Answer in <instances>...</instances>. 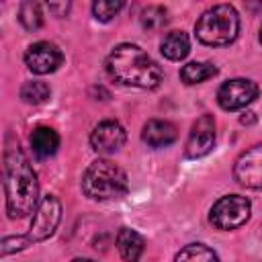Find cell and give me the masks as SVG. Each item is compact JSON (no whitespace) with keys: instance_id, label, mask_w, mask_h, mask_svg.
<instances>
[{"instance_id":"obj_15","label":"cell","mask_w":262,"mask_h":262,"mask_svg":"<svg viewBox=\"0 0 262 262\" xmlns=\"http://www.w3.org/2000/svg\"><path fill=\"white\" fill-rule=\"evenodd\" d=\"M160 51L164 57L172 59V61H178V59H184L190 51V41H188V35L184 31H170L164 35L162 43H160Z\"/></svg>"},{"instance_id":"obj_3","label":"cell","mask_w":262,"mask_h":262,"mask_svg":"<svg viewBox=\"0 0 262 262\" xmlns=\"http://www.w3.org/2000/svg\"><path fill=\"white\" fill-rule=\"evenodd\" d=\"M129 188L127 174L108 160L92 162L82 176V190L94 201L121 199Z\"/></svg>"},{"instance_id":"obj_6","label":"cell","mask_w":262,"mask_h":262,"mask_svg":"<svg viewBox=\"0 0 262 262\" xmlns=\"http://www.w3.org/2000/svg\"><path fill=\"white\" fill-rule=\"evenodd\" d=\"M59 219H61V203L53 194L43 196L35 209L33 221H31V227L27 233L29 242L37 244V242H43L49 235H53L55 227L59 225Z\"/></svg>"},{"instance_id":"obj_25","label":"cell","mask_w":262,"mask_h":262,"mask_svg":"<svg viewBox=\"0 0 262 262\" xmlns=\"http://www.w3.org/2000/svg\"><path fill=\"white\" fill-rule=\"evenodd\" d=\"M260 41H262V27H260Z\"/></svg>"},{"instance_id":"obj_14","label":"cell","mask_w":262,"mask_h":262,"mask_svg":"<svg viewBox=\"0 0 262 262\" xmlns=\"http://www.w3.org/2000/svg\"><path fill=\"white\" fill-rule=\"evenodd\" d=\"M31 147L33 151L39 156V158H49L57 151L59 147V135L55 129L51 127H35L33 133H31Z\"/></svg>"},{"instance_id":"obj_17","label":"cell","mask_w":262,"mask_h":262,"mask_svg":"<svg viewBox=\"0 0 262 262\" xmlns=\"http://www.w3.org/2000/svg\"><path fill=\"white\" fill-rule=\"evenodd\" d=\"M174 262H219V256L203 244H188L176 254Z\"/></svg>"},{"instance_id":"obj_4","label":"cell","mask_w":262,"mask_h":262,"mask_svg":"<svg viewBox=\"0 0 262 262\" xmlns=\"http://www.w3.org/2000/svg\"><path fill=\"white\" fill-rule=\"evenodd\" d=\"M194 33L196 39L205 45H213V47L227 45L239 33V16L235 8L229 4L211 6L199 16L194 25Z\"/></svg>"},{"instance_id":"obj_5","label":"cell","mask_w":262,"mask_h":262,"mask_svg":"<svg viewBox=\"0 0 262 262\" xmlns=\"http://www.w3.org/2000/svg\"><path fill=\"white\" fill-rule=\"evenodd\" d=\"M250 211H252V205H250V201L246 196H242V194H225L211 207L209 221L217 229L229 231V229H235V227L244 225L250 219Z\"/></svg>"},{"instance_id":"obj_12","label":"cell","mask_w":262,"mask_h":262,"mask_svg":"<svg viewBox=\"0 0 262 262\" xmlns=\"http://www.w3.org/2000/svg\"><path fill=\"white\" fill-rule=\"evenodd\" d=\"M178 137V131L176 127L170 123V121H162V119H151L143 125V131H141V139L151 145V147H164V145H170L174 143Z\"/></svg>"},{"instance_id":"obj_24","label":"cell","mask_w":262,"mask_h":262,"mask_svg":"<svg viewBox=\"0 0 262 262\" xmlns=\"http://www.w3.org/2000/svg\"><path fill=\"white\" fill-rule=\"evenodd\" d=\"M72 262H94V260H90V258H74Z\"/></svg>"},{"instance_id":"obj_7","label":"cell","mask_w":262,"mask_h":262,"mask_svg":"<svg viewBox=\"0 0 262 262\" xmlns=\"http://www.w3.org/2000/svg\"><path fill=\"white\" fill-rule=\"evenodd\" d=\"M258 96V84L248 78H233L221 84L217 90V102L225 111H237L254 102Z\"/></svg>"},{"instance_id":"obj_21","label":"cell","mask_w":262,"mask_h":262,"mask_svg":"<svg viewBox=\"0 0 262 262\" xmlns=\"http://www.w3.org/2000/svg\"><path fill=\"white\" fill-rule=\"evenodd\" d=\"M123 6H125V4H123L121 0H98V2L92 4V12H94V18H96V20L106 23V20H111Z\"/></svg>"},{"instance_id":"obj_10","label":"cell","mask_w":262,"mask_h":262,"mask_svg":"<svg viewBox=\"0 0 262 262\" xmlns=\"http://www.w3.org/2000/svg\"><path fill=\"white\" fill-rule=\"evenodd\" d=\"M127 133L119 121H100L90 133V145L98 154H115L125 145Z\"/></svg>"},{"instance_id":"obj_16","label":"cell","mask_w":262,"mask_h":262,"mask_svg":"<svg viewBox=\"0 0 262 262\" xmlns=\"http://www.w3.org/2000/svg\"><path fill=\"white\" fill-rule=\"evenodd\" d=\"M213 76H217V68L209 61H190L180 70V80L184 84H199Z\"/></svg>"},{"instance_id":"obj_20","label":"cell","mask_w":262,"mask_h":262,"mask_svg":"<svg viewBox=\"0 0 262 262\" xmlns=\"http://www.w3.org/2000/svg\"><path fill=\"white\" fill-rule=\"evenodd\" d=\"M166 23H168V12L162 6H147L141 12V25L147 31H156V29L164 27Z\"/></svg>"},{"instance_id":"obj_18","label":"cell","mask_w":262,"mask_h":262,"mask_svg":"<svg viewBox=\"0 0 262 262\" xmlns=\"http://www.w3.org/2000/svg\"><path fill=\"white\" fill-rule=\"evenodd\" d=\"M18 20L27 31H37L43 25V12L39 2H23L18 10Z\"/></svg>"},{"instance_id":"obj_22","label":"cell","mask_w":262,"mask_h":262,"mask_svg":"<svg viewBox=\"0 0 262 262\" xmlns=\"http://www.w3.org/2000/svg\"><path fill=\"white\" fill-rule=\"evenodd\" d=\"M27 246H31L27 235H6L2 239V254L6 256V254H12V252H20Z\"/></svg>"},{"instance_id":"obj_23","label":"cell","mask_w":262,"mask_h":262,"mask_svg":"<svg viewBox=\"0 0 262 262\" xmlns=\"http://www.w3.org/2000/svg\"><path fill=\"white\" fill-rule=\"evenodd\" d=\"M68 6H70V4H49V10H53V12L59 14V12H66Z\"/></svg>"},{"instance_id":"obj_19","label":"cell","mask_w":262,"mask_h":262,"mask_svg":"<svg viewBox=\"0 0 262 262\" xmlns=\"http://www.w3.org/2000/svg\"><path fill=\"white\" fill-rule=\"evenodd\" d=\"M51 96V90L45 82L33 80V82H25L20 88V98L29 104H41Z\"/></svg>"},{"instance_id":"obj_13","label":"cell","mask_w":262,"mask_h":262,"mask_svg":"<svg viewBox=\"0 0 262 262\" xmlns=\"http://www.w3.org/2000/svg\"><path fill=\"white\" fill-rule=\"evenodd\" d=\"M117 248H119V254L125 262H139V258L145 250V242L135 229L123 227L117 233Z\"/></svg>"},{"instance_id":"obj_9","label":"cell","mask_w":262,"mask_h":262,"mask_svg":"<svg viewBox=\"0 0 262 262\" xmlns=\"http://www.w3.org/2000/svg\"><path fill=\"white\" fill-rule=\"evenodd\" d=\"M63 61V55L59 51L57 45L49 43V41H39V43H33L27 53H25V63L27 68L33 72V74H51L55 72Z\"/></svg>"},{"instance_id":"obj_1","label":"cell","mask_w":262,"mask_h":262,"mask_svg":"<svg viewBox=\"0 0 262 262\" xmlns=\"http://www.w3.org/2000/svg\"><path fill=\"white\" fill-rule=\"evenodd\" d=\"M4 192L6 211L12 219L27 217L37 209V174L18 143H8L4 151Z\"/></svg>"},{"instance_id":"obj_11","label":"cell","mask_w":262,"mask_h":262,"mask_svg":"<svg viewBox=\"0 0 262 262\" xmlns=\"http://www.w3.org/2000/svg\"><path fill=\"white\" fill-rule=\"evenodd\" d=\"M215 147V121L211 115H203L194 121L188 141H186V156L188 158H203Z\"/></svg>"},{"instance_id":"obj_2","label":"cell","mask_w":262,"mask_h":262,"mask_svg":"<svg viewBox=\"0 0 262 262\" xmlns=\"http://www.w3.org/2000/svg\"><path fill=\"white\" fill-rule=\"evenodd\" d=\"M106 72L115 82L133 88H158L164 78L158 61H154L141 47L131 43L117 45L108 53Z\"/></svg>"},{"instance_id":"obj_8","label":"cell","mask_w":262,"mask_h":262,"mask_svg":"<svg viewBox=\"0 0 262 262\" xmlns=\"http://www.w3.org/2000/svg\"><path fill=\"white\" fill-rule=\"evenodd\" d=\"M235 180L254 190H262V143H256L254 147L246 149L233 166Z\"/></svg>"}]
</instances>
